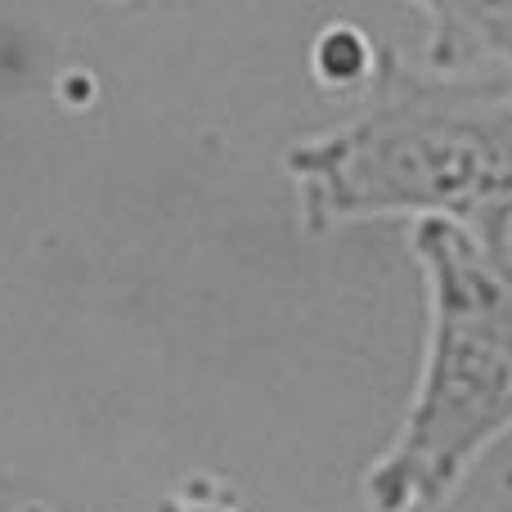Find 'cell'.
Masks as SVG:
<instances>
[{"label":"cell","mask_w":512,"mask_h":512,"mask_svg":"<svg viewBox=\"0 0 512 512\" xmlns=\"http://www.w3.org/2000/svg\"><path fill=\"white\" fill-rule=\"evenodd\" d=\"M306 234L364 221H459L512 239V86L382 45L355 113L283 153Z\"/></svg>","instance_id":"1"},{"label":"cell","mask_w":512,"mask_h":512,"mask_svg":"<svg viewBox=\"0 0 512 512\" xmlns=\"http://www.w3.org/2000/svg\"><path fill=\"white\" fill-rule=\"evenodd\" d=\"M427 342L391 445L364 468V512H436L512 432V239L414 221Z\"/></svg>","instance_id":"2"},{"label":"cell","mask_w":512,"mask_h":512,"mask_svg":"<svg viewBox=\"0 0 512 512\" xmlns=\"http://www.w3.org/2000/svg\"><path fill=\"white\" fill-rule=\"evenodd\" d=\"M427 18L423 63L512 86V0H405Z\"/></svg>","instance_id":"3"},{"label":"cell","mask_w":512,"mask_h":512,"mask_svg":"<svg viewBox=\"0 0 512 512\" xmlns=\"http://www.w3.org/2000/svg\"><path fill=\"white\" fill-rule=\"evenodd\" d=\"M382 45H373L360 27L351 23H328L324 32L310 41V77L324 95H364V86L378 72Z\"/></svg>","instance_id":"4"},{"label":"cell","mask_w":512,"mask_h":512,"mask_svg":"<svg viewBox=\"0 0 512 512\" xmlns=\"http://www.w3.org/2000/svg\"><path fill=\"white\" fill-rule=\"evenodd\" d=\"M158 512H243L234 490L216 477H189L158 504Z\"/></svg>","instance_id":"5"},{"label":"cell","mask_w":512,"mask_h":512,"mask_svg":"<svg viewBox=\"0 0 512 512\" xmlns=\"http://www.w3.org/2000/svg\"><path fill=\"white\" fill-rule=\"evenodd\" d=\"M18 512H54V508H50V504H41V499H27V504L18 508Z\"/></svg>","instance_id":"6"}]
</instances>
